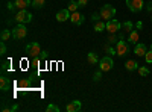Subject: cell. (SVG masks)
<instances>
[{"label":"cell","mask_w":152,"mask_h":112,"mask_svg":"<svg viewBox=\"0 0 152 112\" xmlns=\"http://www.w3.org/2000/svg\"><path fill=\"white\" fill-rule=\"evenodd\" d=\"M26 35H28V29L24 26V23H18L12 29V38H15V40H23V38H26Z\"/></svg>","instance_id":"6da1fadb"},{"label":"cell","mask_w":152,"mask_h":112,"mask_svg":"<svg viewBox=\"0 0 152 112\" xmlns=\"http://www.w3.org/2000/svg\"><path fill=\"white\" fill-rule=\"evenodd\" d=\"M99 14H100V17H102V20L108 21V20H111L114 15H116V8L111 6V5H104L102 8H100Z\"/></svg>","instance_id":"7a4b0ae2"},{"label":"cell","mask_w":152,"mask_h":112,"mask_svg":"<svg viewBox=\"0 0 152 112\" xmlns=\"http://www.w3.org/2000/svg\"><path fill=\"white\" fill-rule=\"evenodd\" d=\"M14 21H17V23H31L32 21V14L28 12L26 9H20L14 15Z\"/></svg>","instance_id":"3957f363"},{"label":"cell","mask_w":152,"mask_h":112,"mask_svg":"<svg viewBox=\"0 0 152 112\" xmlns=\"http://www.w3.org/2000/svg\"><path fill=\"white\" fill-rule=\"evenodd\" d=\"M113 67H114L113 56L107 55V56H104L102 59H99V70H102V71H110V70H113Z\"/></svg>","instance_id":"277c9868"},{"label":"cell","mask_w":152,"mask_h":112,"mask_svg":"<svg viewBox=\"0 0 152 112\" xmlns=\"http://www.w3.org/2000/svg\"><path fill=\"white\" fill-rule=\"evenodd\" d=\"M26 53H28L31 58H34V56H38V55H41V47H40V44H38L37 41H34V43H29V44L26 46Z\"/></svg>","instance_id":"5b68a950"},{"label":"cell","mask_w":152,"mask_h":112,"mask_svg":"<svg viewBox=\"0 0 152 112\" xmlns=\"http://www.w3.org/2000/svg\"><path fill=\"white\" fill-rule=\"evenodd\" d=\"M116 52H117L119 56H125L126 53L129 52V46H128V43L123 41V40H119V41L116 43Z\"/></svg>","instance_id":"8992f818"},{"label":"cell","mask_w":152,"mask_h":112,"mask_svg":"<svg viewBox=\"0 0 152 112\" xmlns=\"http://www.w3.org/2000/svg\"><path fill=\"white\" fill-rule=\"evenodd\" d=\"M119 29H122V24H120L117 20L111 18V20L107 21V32H108V33H117Z\"/></svg>","instance_id":"52a82bcc"},{"label":"cell","mask_w":152,"mask_h":112,"mask_svg":"<svg viewBox=\"0 0 152 112\" xmlns=\"http://www.w3.org/2000/svg\"><path fill=\"white\" fill-rule=\"evenodd\" d=\"M126 5L131 9V12H140L143 9V0H126Z\"/></svg>","instance_id":"ba28073f"},{"label":"cell","mask_w":152,"mask_h":112,"mask_svg":"<svg viewBox=\"0 0 152 112\" xmlns=\"http://www.w3.org/2000/svg\"><path fill=\"white\" fill-rule=\"evenodd\" d=\"M70 15H72V12L69 9H61L56 12V21H59V23L67 21V20H70Z\"/></svg>","instance_id":"9c48e42d"},{"label":"cell","mask_w":152,"mask_h":112,"mask_svg":"<svg viewBox=\"0 0 152 112\" xmlns=\"http://www.w3.org/2000/svg\"><path fill=\"white\" fill-rule=\"evenodd\" d=\"M66 111H67V112H79V111H82V102H79V100L70 102V103L67 105Z\"/></svg>","instance_id":"30bf717a"},{"label":"cell","mask_w":152,"mask_h":112,"mask_svg":"<svg viewBox=\"0 0 152 112\" xmlns=\"http://www.w3.org/2000/svg\"><path fill=\"white\" fill-rule=\"evenodd\" d=\"M146 52H148V47H146L145 43H137V44H135V47H134V53H135L137 56H145Z\"/></svg>","instance_id":"8fae6325"},{"label":"cell","mask_w":152,"mask_h":112,"mask_svg":"<svg viewBox=\"0 0 152 112\" xmlns=\"http://www.w3.org/2000/svg\"><path fill=\"white\" fill-rule=\"evenodd\" d=\"M70 21H72L73 24H76V26H79V24H82V23H84V15H82V14H79L78 11H76V12H72V15H70Z\"/></svg>","instance_id":"7c38bea8"},{"label":"cell","mask_w":152,"mask_h":112,"mask_svg":"<svg viewBox=\"0 0 152 112\" xmlns=\"http://www.w3.org/2000/svg\"><path fill=\"white\" fill-rule=\"evenodd\" d=\"M138 38H140V33H138V29H132L129 32V36H128V41L131 44H137L138 43Z\"/></svg>","instance_id":"4fadbf2b"},{"label":"cell","mask_w":152,"mask_h":112,"mask_svg":"<svg viewBox=\"0 0 152 112\" xmlns=\"http://www.w3.org/2000/svg\"><path fill=\"white\" fill-rule=\"evenodd\" d=\"M15 6L17 9H26L28 6H32V0H15Z\"/></svg>","instance_id":"5bb4252c"},{"label":"cell","mask_w":152,"mask_h":112,"mask_svg":"<svg viewBox=\"0 0 152 112\" xmlns=\"http://www.w3.org/2000/svg\"><path fill=\"white\" fill-rule=\"evenodd\" d=\"M138 67H140V65H138V62L137 61H126V64H125V68L126 70H128V71H134V70H138Z\"/></svg>","instance_id":"9a60e30c"},{"label":"cell","mask_w":152,"mask_h":112,"mask_svg":"<svg viewBox=\"0 0 152 112\" xmlns=\"http://www.w3.org/2000/svg\"><path fill=\"white\" fill-rule=\"evenodd\" d=\"M87 61H88V64H90V65L99 64V58H97V55L94 52H90V53L87 55Z\"/></svg>","instance_id":"2e32d148"},{"label":"cell","mask_w":152,"mask_h":112,"mask_svg":"<svg viewBox=\"0 0 152 112\" xmlns=\"http://www.w3.org/2000/svg\"><path fill=\"white\" fill-rule=\"evenodd\" d=\"M9 86H11V82H9L8 77H0V90H2V91H8Z\"/></svg>","instance_id":"e0dca14e"},{"label":"cell","mask_w":152,"mask_h":112,"mask_svg":"<svg viewBox=\"0 0 152 112\" xmlns=\"http://www.w3.org/2000/svg\"><path fill=\"white\" fill-rule=\"evenodd\" d=\"M107 29V23L102 21V20H99L94 23V32H104Z\"/></svg>","instance_id":"ac0fdd59"},{"label":"cell","mask_w":152,"mask_h":112,"mask_svg":"<svg viewBox=\"0 0 152 112\" xmlns=\"http://www.w3.org/2000/svg\"><path fill=\"white\" fill-rule=\"evenodd\" d=\"M132 27H134V24H132L131 21H125V23L122 24V30H123L125 33H129V32L132 30Z\"/></svg>","instance_id":"d6986e66"},{"label":"cell","mask_w":152,"mask_h":112,"mask_svg":"<svg viewBox=\"0 0 152 112\" xmlns=\"http://www.w3.org/2000/svg\"><path fill=\"white\" fill-rule=\"evenodd\" d=\"M11 36H12V30H9V29H5V30H2V33H0L2 41H8Z\"/></svg>","instance_id":"ffe728a7"},{"label":"cell","mask_w":152,"mask_h":112,"mask_svg":"<svg viewBox=\"0 0 152 112\" xmlns=\"http://www.w3.org/2000/svg\"><path fill=\"white\" fill-rule=\"evenodd\" d=\"M78 8H79L78 0H72V2L69 3V6H67V9H69L70 12H76V11H78Z\"/></svg>","instance_id":"44dd1931"},{"label":"cell","mask_w":152,"mask_h":112,"mask_svg":"<svg viewBox=\"0 0 152 112\" xmlns=\"http://www.w3.org/2000/svg\"><path fill=\"white\" fill-rule=\"evenodd\" d=\"M44 3H46V0H32V6H34V8H37V9L43 8V6H44Z\"/></svg>","instance_id":"7402d4cb"},{"label":"cell","mask_w":152,"mask_h":112,"mask_svg":"<svg viewBox=\"0 0 152 112\" xmlns=\"http://www.w3.org/2000/svg\"><path fill=\"white\" fill-rule=\"evenodd\" d=\"M138 73H140V76H142V77H145V76H148V74H149L151 71H149V68H148V67L142 65V67H138Z\"/></svg>","instance_id":"603a6c76"},{"label":"cell","mask_w":152,"mask_h":112,"mask_svg":"<svg viewBox=\"0 0 152 112\" xmlns=\"http://www.w3.org/2000/svg\"><path fill=\"white\" fill-rule=\"evenodd\" d=\"M145 61H146V64H152V48L149 52H146L145 55Z\"/></svg>","instance_id":"cb8c5ba5"},{"label":"cell","mask_w":152,"mask_h":112,"mask_svg":"<svg viewBox=\"0 0 152 112\" xmlns=\"http://www.w3.org/2000/svg\"><path fill=\"white\" fill-rule=\"evenodd\" d=\"M100 79H102V70H99V71H96V73L93 74V80H94V82H99Z\"/></svg>","instance_id":"d4e9b609"},{"label":"cell","mask_w":152,"mask_h":112,"mask_svg":"<svg viewBox=\"0 0 152 112\" xmlns=\"http://www.w3.org/2000/svg\"><path fill=\"white\" fill-rule=\"evenodd\" d=\"M46 111L47 112H59V108L58 106H55V105H52V103H50L47 108H46Z\"/></svg>","instance_id":"484cf974"},{"label":"cell","mask_w":152,"mask_h":112,"mask_svg":"<svg viewBox=\"0 0 152 112\" xmlns=\"http://www.w3.org/2000/svg\"><path fill=\"white\" fill-rule=\"evenodd\" d=\"M119 41V38H116V33H110V36H108V43H117Z\"/></svg>","instance_id":"4316f807"},{"label":"cell","mask_w":152,"mask_h":112,"mask_svg":"<svg viewBox=\"0 0 152 112\" xmlns=\"http://www.w3.org/2000/svg\"><path fill=\"white\" fill-rule=\"evenodd\" d=\"M107 53L110 55V56H114V55H117V52H116V48H113V47H107Z\"/></svg>","instance_id":"83f0119b"},{"label":"cell","mask_w":152,"mask_h":112,"mask_svg":"<svg viewBox=\"0 0 152 112\" xmlns=\"http://www.w3.org/2000/svg\"><path fill=\"white\" fill-rule=\"evenodd\" d=\"M99 20H102V17H100V14L94 12V14L91 15V21H93V23H96V21H99Z\"/></svg>","instance_id":"f1b7e54d"},{"label":"cell","mask_w":152,"mask_h":112,"mask_svg":"<svg viewBox=\"0 0 152 112\" xmlns=\"http://www.w3.org/2000/svg\"><path fill=\"white\" fill-rule=\"evenodd\" d=\"M6 53V44L5 41H2V44H0V55H5Z\"/></svg>","instance_id":"f546056e"},{"label":"cell","mask_w":152,"mask_h":112,"mask_svg":"<svg viewBox=\"0 0 152 112\" xmlns=\"http://www.w3.org/2000/svg\"><path fill=\"white\" fill-rule=\"evenodd\" d=\"M17 6H15V2H8V9L9 11H14Z\"/></svg>","instance_id":"4dcf8cb0"},{"label":"cell","mask_w":152,"mask_h":112,"mask_svg":"<svg viewBox=\"0 0 152 112\" xmlns=\"http://www.w3.org/2000/svg\"><path fill=\"white\" fill-rule=\"evenodd\" d=\"M78 3H79V6H87L88 5V0H78Z\"/></svg>","instance_id":"1f68e13d"},{"label":"cell","mask_w":152,"mask_h":112,"mask_svg":"<svg viewBox=\"0 0 152 112\" xmlns=\"http://www.w3.org/2000/svg\"><path fill=\"white\" fill-rule=\"evenodd\" d=\"M8 65H9V61H5V62H3V65H2V70H3V71L8 70Z\"/></svg>","instance_id":"d6a6232c"},{"label":"cell","mask_w":152,"mask_h":112,"mask_svg":"<svg viewBox=\"0 0 152 112\" xmlns=\"http://www.w3.org/2000/svg\"><path fill=\"white\" fill-rule=\"evenodd\" d=\"M29 85V80H23V82H20V86L21 88H24V86H28Z\"/></svg>","instance_id":"836d02e7"},{"label":"cell","mask_w":152,"mask_h":112,"mask_svg":"<svg viewBox=\"0 0 152 112\" xmlns=\"http://www.w3.org/2000/svg\"><path fill=\"white\" fill-rule=\"evenodd\" d=\"M146 9H148L149 12H152V2H148V3H146Z\"/></svg>","instance_id":"e575fe53"},{"label":"cell","mask_w":152,"mask_h":112,"mask_svg":"<svg viewBox=\"0 0 152 112\" xmlns=\"http://www.w3.org/2000/svg\"><path fill=\"white\" fill-rule=\"evenodd\" d=\"M40 58H41V61H44V59L47 58V53H46V52H41V55H40Z\"/></svg>","instance_id":"d590c367"},{"label":"cell","mask_w":152,"mask_h":112,"mask_svg":"<svg viewBox=\"0 0 152 112\" xmlns=\"http://www.w3.org/2000/svg\"><path fill=\"white\" fill-rule=\"evenodd\" d=\"M142 26H143V23H142V21H137L135 27H137V29H142Z\"/></svg>","instance_id":"8d00e7d4"},{"label":"cell","mask_w":152,"mask_h":112,"mask_svg":"<svg viewBox=\"0 0 152 112\" xmlns=\"http://www.w3.org/2000/svg\"><path fill=\"white\" fill-rule=\"evenodd\" d=\"M151 48H152V46H151Z\"/></svg>","instance_id":"74e56055"},{"label":"cell","mask_w":152,"mask_h":112,"mask_svg":"<svg viewBox=\"0 0 152 112\" xmlns=\"http://www.w3.org/2000/svg\"><path fill=\"white\" fill-rule=\"evenodd\" d=\"M151 20H152V17H151Z\"/></svg>","instance_id":"f35d334b"}]
</instances>
